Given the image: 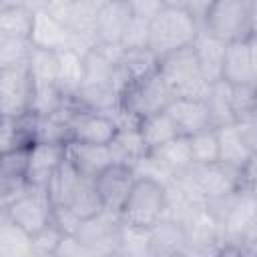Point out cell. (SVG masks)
Masks as SVG:
<instances>
[{
    "mask_svg": "<svg viewBox=\"0 0 257 257\" xmlns=\"http://www.w3.org/2000/svg\"><path fill=\"white\" fill-rule=\"evenodd\" d=\"M191 175H193L195 187L199 191V197L205 203L227 197V195L235 193L237 189L245 187L241 171L233 169L225 163H219V161L211 163V165H193Z\"/></svg>",
    "mask_w": 257,
    "mask_h": 257,
    "instance_id": "obj_10",
    "label": "cell"
},
{
    "mask_svg": "<svg viewBox=\"0 0 257 257\" xmlns=\"http://www.w3.org/2000/svg\"><path fill=\"white\" fill-rule=\"evenodd\" d=\"M82 177L84 175H80L76 167L64 157V161L58 165V169L52 173L50 181L46 183V191L50 195L52 205H66Z\"/></svg>",
    "mask_w": 257,
    "mask_h": 257,
    "instance_id": "obj_24",
    "label": "cell"
},
{
    "mask_svg": "<svg viewBox=\"0 0 257 257\" xmlns=\"http://www.w3.org/2000/svg\"><path fill=\"white\" fill-rule=\"evenodd\" d=\"M124 4L128 6L131 16L143 20H153L165 8V0H124Z\"/></svg>",
    "mask_w": 257,
    "mask_h": 257,
    "instance_id": "obj_35",
    "label": "cell"
},
{
    "mask_svg": "<svg viewBox=\"0 0 257 257\" xmlns=\"http://www.w3.org/2000/svg\"><path fill=\"white\" fill-rule=\"evenodd\" d=\"M108 153H110V161L112 163H122V165H131L135 169V165L149 153L137 124H124L118 126V131L114 133L112 141L106 145Z\"/></svg>",
    "mask_w": 257,
    "mask_h": 257,
    "instance_id": "obj_19",
    "label": "cell"
},
{
    "mask_svg": "<svg viewBox=\"0 0 257 257\" xmlns=\"http://www.w3.org/2000/svg\"><path fill=\"white\" fill-rule=\"evenodd\" d=\"M171 100H173V94L169 86L165 84L161 74L155 70L147 76H141L128 82L118 92V104L112 116L116 118L118 126L137 124L139 120L165 110Z\"/></svg>",
    "mask_w": 257,
    "mask_h": 257,
    "instance_id": "obj_1",
    "label": "cell"
},
{
    "mask_svg": "<svg viewBox=\"0 0 257 257\" xmlns=\"http://www.w3.org/2000/svg\"><path fill=\"white\" fill-rule=\"evenodd\" d=\"M32 8L34 6H22V8H12L6 12H0V32L28 40L30 22H32Z\"/></svg>",
    "mask_w": 257,
    "mask_h": 257,
    "instance_id": "obj_29",
    "label": "cell"
},
{
    "mask_svg": "<svg viewBox=\"0 0 257 257\" xmlns=\"http://www.w3.org/2000/svg\"><path fill=\"white\" fill-rule=\"evenodd\" d=\"M66 157V143H30L26 155V181L34 187H46L52 173Z\"/></svg>",
    "mask_w": 257,
    "mask_h": 257,
    "instance_id": "obj_13",
    "label": "cell"
},
{
    "mask_svg": "<svg viewBox=\"0 0 257 257\" xmlns=\"http://www.w3.org/2000/svg\"><path fill=\"white\" fill-rule=\"evenodd\" d=\"M225 44L227 42L215 38L213 34H209L203 28H199V32H197V36L193 40V48H195L199 66H201L203 76L207 78L209 84L221 80V64H223Z\"/></svg>",
    "mask_w": 257,
    "mask_h": 257,
    "instance_id": "obj_20",
    "label": "cell"
},
{
    "mask_svg": "<svg viewBox=\"0 0 257 257\" xmlns=\"http://www.w3.org/2000/svg\"><path fill=\"white\" fill-rule=\"evenodd\" d=\"M221 80L229 86H255L257 80V48L255 36L225 44Z\"/></svg>",
    "mask_w": 257,
    "mask_h": 257,
    "instance_id": "obj_9",
    "label": "cell"
},
{
    "mask_svg": "<svg viewBox=\"0 0 257 257\" xmlns=\"http://www.w3.org/2000/svg\"><path fill=\"white\" fill-rule=\"evenodd\" d=\"M137 128H139V133H141V137H143V141H145L149 151L165 145L167 141H171V139H175L179 135L175 124H173V120H171V116L167 114V110H161L157 114H151V116L139 120Z\"/></svg>",
    "mask_w": 257,
    "mask_h": 257,
    "instance_id": "obj_25",
    "label": "cell"
},
{
    "mask_svg": "<svg viewBox=\"0 0 257 257\" xmlns=\"http://www.w3.org/2000/svg\"><path fill=\"white\" fill-rule=\"evenodd\" d=\"M187 139H189L193 165H211V163L219 161V145H217L215 126H207L203 131H197Z\"/></svg>",
    "mask_w": 257,
    "mask_h": 257,
    "instance_id": "obj_28",
    "label": "cell"
},
{
    "mask_svg": "<svg viewBox=\"0 0 257 257\" xmlns=\"http://www.w3.org/2000/svg\"><path fill=\"white\" fill-rule=\"evenodd\" d=\"M32 76L26 60L0 68V116L22 118L32 104Z\"/></svg>",
    "mask_w": 257,
    "mask_h": 257,
    "instance_id": "obj_8",
    "label": "cell"
},
{
    "mask_svg": "<svg viewBox=\"0 0 257 257\" xmlns=\"http://www.w3.org/2000/svg\"><path fill=\"white\" fill-rule=\"evenodd\" d=\"M62 235L64 233L54 223H48L40 231L28 235V253L30 255H56Z\"/></svg>",
    "mask_w": 257,
    "mask_h": 257,
    "instance_id": "obj_30",
    "label": "cell"
},
{
    "mask_svg": "<svg viewBox=\"0 0 257 257\" xmlns=\"http://www.w3.org/2000/svg\"><path fill=\"white\" fill-rule=\"evenodd\" d=\"M52 223L64 235H76L82 219H78L66 205H54V209H52Z\"/></svg>",
    "mask_w": 257,
    "mask_h": 257,
    "instance_id": "obj_34",
    "label": "cell"
},
{
    "mask_svg": "<svg viewBox=\"0 0 257 257\" xmlns=\"http://www.w3.org/2000/svg\"><path fill=\"white\" fill-rule=\"evenodd\" d=\"M24 145H30V141H28L22 120L0 116V155L14 151L18 147H24Z\"/></svg>",
    "mask_w": 257,
    "mask_h": 257,
    "instance_id": "obj_31",
    "label": "cell"
},
{
    "mask_svg": "<svg viewBox=\"0 0 257 257\" xmlns=\"http://www.w3.org/2000/svg\"><path fill=\"white\" fill-rule=\"evenodd\" d=\"M209 4H211V0H185V10L191 12L201 22V18H203V14H205Z\"/></svg>",
    "mask_w": 257,
    "mask_h": 257,
    "instance_id": "obj_36",
    "label": "cell"
},
{
    "mask_svg": "<svg viewBox=\"0 0 257 257\" xmlns=\"http://www.w3.org/2000/svg\"><path fill=\"white\" fill-rule=\"evenodd\" d=\"M56 58H58V74H56V84L60 88V92L70 98L78 86L84 80V58L82 52L74 50V48H62L56 50Z\"/></svg>",
    "mask_w": 257,
    "mask_h": 257,
    "instance_id": "obj_22",
    "label": "cell"
},
{
    "mask_svg": "<svg viewBox=\"0 0 257 257\" xmlns=\"http://www.w3.org/2000/svg\"><path fill=\"white\" fill-rule=\"evenodd\" d=\"M165 213H167L165 183L149 175H137V181L124 205L118 211L120 223L151 229L155 223H159L165 217Z\"/></svg>",
    "mask_w": 257,
    "mask_h": 257,
    "instance_id": "obj_4",
    "label": "cell"
},
{
    "mask_svg": "<svg viewBox=\"0 0 257 257\" xmlns=\"http://www.w3.org/2000/svg\"><path fill=\"white\" fill-rule=\"evenodd\" d=\"M26 155L28 145L0 155V209H6L28 187Z\"/></svg>",
    "mask_w": 257,
    "mask_h": 257,
    "instance_id": "obj_14",
    "label": "cell"
},
{
    "mask_svg": "<svg viewBox=\"0 0 257 257\" xmlns=\"http://www.w3.org/2000/svg\"><path fill=\"white\" fill-rule=\"evenodd\" d=\"M26 64H28L34 86H58L56 84L58 58L54 50H46L30 44L26 54Z\"/></svg>",
    "mask_w": 257,
    "mask_h": 257,
    "instance_id": "obj_23",
    "label": "cell"
},
{
    "mask_svg": "<svg viewBox=\"0 0 257 257\" xmlns=\"http://www.w3.org/2000/svg\"><path fill=\"white\" fill-rule=\"evenodd\" d=\"M205 104L209 110L211 126H221V124L235 120L233 104H231V86L227 82H223V80L213 82L205 96Z\"/></svg>",
    "mask_w": 257,
    "mask_h": 257,
    "instance_id": "obj_27",
    "label": "cell"
},
{
    "mask_svg": "<svg viewBox=\"0 0 257 257\" xmlns=\"http://www.w3.org/2000/svg\"><path fill=\"white\" fill-rule=\"evenodd\" d=\"M120 217L102 209L98 215L80 223L76 239L88 247L92 255H112L118 251Z\"/></svg>",
    "mask_w": 257,
    "mask_h": 257,
    "instance_id": "obj_11",
    "label": "cell"
},
{
    "mask_svg": "<svg viewBox=\"0 0 257 257\" xmlns=\"http://www.w3.org/2000/svg\"><path fill=\"white\" fill-rule=\"evenodd\" d=\"M28 42L32 46L56 52V50H62V48H70L72 38H70L68 30L46 8L34 6L32 8V22H30Z\"/></svg>",
    "mask_w": 257,
    "mask_h": 257,
    "instance_id": "obj_15",
    "label": "cell"
},
{
    "mask_svg": "<svg viewBox=\"0 0 257 257\" xmlns=\"http://www.w3.org/2000/svg\"><path fill=\"white\" fill-rule=\"evenodd\" d=\"M52 201L46 187L28 185L10 205H6V217L26 235H32L52 223Z\"/></svg>",
    "mask_w": 257,
    "mask_h": 257,
    "instance_id": "obj_7",
    "label": "cell"
},
{
    "mask_svg": "<svg viewBox=\"0 0 257 257\" xmlns=\"http://www.w3.org/2000/svg\"><path fill=\"white\" fill-rule=\"evenodd\" d=\"M201 22L185 8L165 6L149 20V50L159 58L167 52L193 44Z\"/></svg>",
    "mask_w": 257,
    "mask_h": 257,
    "instance_id": "obj_5",
    "label": "cell"
},
{
    "mask_svg": "<svg viewBox=\"0 0 257 257\" xmlns=\"http://www.w3.org/2000/svg\"><path fill=\"white\" fill-rule=\"evenodd\" d=\"M151 255H177L187 253V237L179 219L163 217L149 229Z\"/></svg>",
    "mask_w": 257,
    "mask_h": 257,
    "instance_id": "obj_18",
    "label": "cell"
},
{
    "mask_svg": "<svg viewBox=\"0 0 257 257\" xmlns=\"http://www.w3.org/2000/svg\"><path fill=\"white\" fill-rule=\"evenodd\" d=\"M128 18L131 12L124 0H100L94 18V42L118 44Z\"/></svg>",
    "mask_w": 257,
    "mask_h": 257,
    "instance_id": "obj_17",
    "label": "cell"
},
{
    "mask_svg": "<svg viewBox=\"0 0 257 257\" xmlns=\"http://www.w3.org/2000/svg\"><path fill=\"white\" fill-rule=\"evenodd\" d=\"M30 42L26 38L10 36L6 32H0V68L12 66L20 60H26Z\"/></svg>",
    "mask_w": 257,
    "mask_h": 257,
    "instance_id": "obj_33",
    "label": "cell"
},
{
    "mask_svg": "<svg viewBox=\"0 0 257 257\" xmlns=\"http://www.w3.org/2000/svg\"><path fill=\"white\" fill-rule=\"evenodd\" d=\"M201 28L223 42L255 36V0H211Z\"/></svg>",
    "mask_w": 257,
    "mask_h": 257,
    "instance_id": "obj_3",
    "label": "cell"
},
{
    "mask_svg": "<svg viewBox=\"0 0 257 257\" xmlns=\"http://www.w3.org/2000/svg\"><path fill=\"white\" fill-rule=\"evenodd\" d=\"M66 207H68L78 219H82V221H86V219L98 215L104 207H102V201H100L98 191H96V187H94V179L82 177L80 183H78V187L74 189L70 201L66 203Z\"/></svg>",
    "mask_w": 257,
    "mask_h": 257,
    "instance_id": "obj_26",
    "label": "cell"
},
{
    "mask_svg": "<svg viewBox=\"0 0 257 257\" xmlns=\"http://www.w3.org/2000/svg\"><path fill=\"white\" fill-rule=\"evenodd\" d=\"M135 181H137V171L131 165H122V163L106 165L94 177V187L98 191L102 207L106 211L118 215V211L124 205Z\"/></svg>",
    "mask_w": 257,
    "mask_h": 257,
    "instance_id": "obj_12",
    "label": "cell"
},
{
    "mask_svg": "<svg viewBox=\"0 0 257 257\" xmlns=\"http://www.w3.org/2000/svg\"><path fill=\"white\" fill-rule=\"evenodd\" d=\"M32 2H34V4H38V2H40V0H32Z\"/></svg>",
    "mask_w": 257,
    "mask_h": 257,
    "instance_id": "obj_38",
    "label": "cell"
},
{
    "mask_svg": "<svg viewBox=\"0 0 257 257\" xmlns=\"http://www.w3.org/2000/svg\"><path fill=\"white\" fill-rule=\"evenodd\" d=\"M118 46L122 50H143V48H149V20L131 16L126 26H124V30H122V34H120Z\"/></svg>",
    "mask_w": 257,
    "mask_h": 257,
    "instance_id": "obj_32",
    "label": "cell"
},
{
    "mask_svg": "<svg viewBox=\"0 0 257 257\" xmlns=\"http://www.w3.org/2000/svg\"><path fill=\"white\" fill-rule=\"evenodd\" d=\"M66 159L76 167L84 177L94 179L106 165H110V153L106 145H84V143H66Z\"/></svg>",
    "mask_w": 257,
    "mask_h": 257,
    "instance_id": "obj_21",
    "label": "cell"
},
{
    "mask_svg": "<svg viewBox=\"0 0 257 257\" xmlns=\"http://www.w3.org/2000/svg\"><path fill=\"white\" fill-rule=\"evenodd\" d=\"M217 131V145H219V163H225L233 169L243 171L251 161H255V131L257 118H239L221 126Z\"/></svg>",
    "mask_w": 257,
    "mask_h": 257,
    "instance_id": "obj_6",
    "label": "cell"
},
{
    "mask_svg": "<svg viewBox=\"0 0 257 257\" xmlns=\"http://www.w3.org/2000/svg\"><path fill=\"white\" fill-rule=\"evenodd\" d=\"M165 110L171 116L177 133L183 135V137H191L193 133L211 126L207 104L201 98H179V96H173V100L167 104Z\"/></svg>",
    "mask_w": 257,
    "mask_h": 257,
    "instance_id": "obj_16",
    "label": "cell"
},
{
    "mask_svg": "<svg viewBox=\"0 0 257 257\" xmlns=\"http://www.w3.org/2000/svg\"><path fill=\"white\" fill-rule=\"evenodd\" d=\"M22 6H34L32 0H0V12L12 10V8H22Z\"/></svg>",
    "mask_w": 257,
    "mask_h": 257,
    "instance_id": "obj_37",
    "label": "cell"
},
{
    "mask_svg": "<svg viewBox=\"0 0 257 257\" xmlns=\"http://www.w3.org/2000/svg\"><path fill=\"white\" fill-rule=\"evenodd\" d=\"M157 72L169 86L173 96L205 100L211 84L203 76L193 44L177 48L157 58Z\"/></svg>",
    "mask_w": 257,
    "mask_h": 257,
    "instance_id": "obj_2",
    "label": "cell"
}]
</instances>
